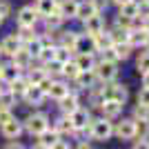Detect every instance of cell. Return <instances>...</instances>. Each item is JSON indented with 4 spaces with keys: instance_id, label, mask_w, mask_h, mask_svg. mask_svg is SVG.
I'll use <instances>...</instances> for the list:
<instances>
[{
    "instance_id": "1",
    "label": "cell",
    "mask_w": 149,
    "mask_h": 149,
    "mask_svg": "<svg viewBox=\"0 0 149 149\" xmlns=\"http://www.w3.org/2000/svg\"><path fill=\"white\" fill-rule=\"evenodd\" d=\"M100 93H102V100H118L123 105H127V100H129V89L127 85L118 80H111V82H102L100 85Z\"/></svg>"
},
{
    "instance_id": "2",
    "label": "cell",
    "mask_w": 149,
    "mask_h": 149,
    "mask_svg": "<svg viewBox=\"0 0 149 149\" xmlns=\"http://www.w3.org/2000/svg\"><path fill=\"white\" fill-rule=\"evenodd\" d=\"M89 134H91V140H98V143H105L113 136V123L109 118H91L89 123Z\"/></svg>"
},
{
    "instance_id": "3",
    "label": "cell",
    "mask_w": 149,
    "mask_h": 149,
    "mask_svg": "<svg viewBox=\"0 0 149 149\" xmlns=\"http://www.w3.org/2000/svg\"><path fill=\"white\" fill-rule=\"evenodd\" d=\"M47 127H49V116L42 111H36L22 120V131H27L29 136H40Z\"/></svg>"
},
{
    "instance_id": "4",
    "label": "cell",
    "mask_w": 149,
    "mask_h": 149,
    "mask_svg": "<svg viewBox=\"0 0 149 149\" xmlns=\"http://www.w3.org/2000/svg\"><path fill=\"white\" fill-rule=\"evenodd\" d=\"M96 85H100V80H98V76H96L93 69L91 71H80L74 80L69 82V87L78 89V91H89V89H93Z\"/></svg>"
},
{
    "instance_id": "5",
    "label": "cell",
    "mask_w": 149,
    "mask_h": 149,
    "mask_svg": "<svg viewBox=\"0 0 149 149\" xmlns=\"http://www.w3.org/2000/svg\"><path fill=\"white\" fill-rule=\"evenodd\" d=\"M96 76H98L100 82H111L118 80V62H107V60H98L96 67H93Z\"/></svg>"
},
{
    "instance_id": "6",
    "label": "cell",
    "mask_w": 149,
    "mask_h": 149,
    "mask_svg": "<svg viewBox=\"0 0 149 149\" xmlns=\"http://www.w3.org/2000/svg\"><path fill=\"white\" fill-rule=\"evenodd\" d=\"M20 47H22V42H20V38L16 36V31L9 33V36H5L2 42H0V60H2V58H9V60H11V56Z\"/></svg>"
},
{
    "instance_id": "7",
    "label": "cell",
    "mask_w": 149,
    "mask_h": 149,
    "mask_svg": "<svg viewBox=\"0 0 149 149\" xmlns=\"http://www.w3.org/2000/svg\"><path fill=\"white\" fill-rule=\"evenodd\" d=\"M38 13L33 7H20L18 13H16V22H18V27H36L38 25Z\"/></svg>"
},
{
    "instance_id": "8",
    "label": "cell",
    "mask_w": 149,
    "mask_h": 149,
    "mask_svg": "<svg viewBox=\"0 0 149 149\" xmlns=\"http://www.w3.org/2000/svg\"><path fill=\"white\" fill-rule=\"evenodd\" d=\"M113 136L118 140H134V118H123L113 123Z\"/></svg>"
},
{
    "instance_id": "9",
    "label": "cell",
    "mask_w": 149,
    "mask_h": 149,
    "mask_svg": "<svg viewBox=\"0 0 149 149\" xmlns=\"http://www.w3.org/2000/svg\"><path fill=\"white\" fill-rule=\"evenodd\" d=\"M45 98H47V96H45L42 93V89L38 87V85H29V87H27V91L22 93V102H25V105H31V107H40L45 102Z\"/></svg>"
},
{
    "instance_id": "10",
    "label": "cell",
    "mask_w": 149,
    "mask_h": 149,
    "mask_svg": "<svg viewBox=\"0 0 149 149\" xmlns=\"http://www.w3.org/2000/svg\"><path fill=\"white\" fill-rule=\"evenodd\" d=\"M123 109H125V105L118 102V100H102V105H100V116H102V118H109V120H116V118H120Z\"/></svg>"
},
{
    "instance_id": "11",
    "label": "cell",
    "mask_w": 149,
    "mask_h": 149,
    "mask_svg": "<svg viewBox=\"0 0 149 149\" xmlns=\"http://www.w3.org/2000/svg\"><path fill=\"white\" fill-rule=\"evenodd\" d=\"M78 107H80V96H76V93H71V91H69L65 98L58 100V109H60L62 116H69V113H74Z\"/></svg>"
},
{
    "instance_id": "12",
    "label": "cell",
    "mask_w": 149,
    "mask_h": 149,
    "mask_svg": "<svg viewBox=\"0 0 149 149\" xmlns=\"http://www.w3.org/2000/svg\"><path fill=\"white\" fill-rule=\"evenodd\" d=\"M69 120H71V127H74V131H78V129H85V127L91 123V113H89V109H82V107H78L74 113H69Z\"/></svg>"
},
{
    "instance_id": "13",
    "label": "cell",
    "mask_w": 149,
    "mask_h": 149,
    "mask_svg": "<svg viewBox=\"0 0 149 149\" xmlns=\"http://www.w3.org/2000/svg\"><path fill=\"white\" fill-rule=\"evenodd\" d=\"M102 29H105V16H102V13H96L91 18L82 20V33L93 36V33H98V31H102Z\"/></svg>"
},
{
    "instance_id": "14",
    "label": "cell",
    "mask_w": 149,
    "mask_h": 149,
    "mask_svg": "<svg viewBox=\"0 0 149 149\" xmlns=\"http://www.w3.org/2000/svg\"><path fill=\"white\" fill-rule=\"evenodd\" d=\"M56 11L60 13L65 22L67 20H76V11H78V0H58Z\"/></svg>"
},
{
    "instance_id": "15",
    "label": "cell",
    "mask_w": 149,
    "mask_h": 149,
    "mask_svg": "<svg viewBox=\"0 0 149 149\" xmlns=\"http://www.w3.org/2000/svg\"><path fill=\"white\" fill-rule=\"evenodd\" d=\"M0 134L7 138V140H18L20 134H22V123L16 118H11L9 123H5L2 127H0Z\"/></svg>"
},
{
    "instance_id": "16",
    "label": "cell",
    "mask_w": 149,
    "mask_h": 149,
    "mask_svg": "<svg viewBox=\"0 0 149 149\" xmlns=\"http://www.w3.org/2000/svg\"><path fill=\"white\" fill-rule=\"evenodd\" d=\"M69 93V82L67 80H62V78H58V80H54L51 82V87H49V91H47V98H51V100H60V98H65Z\"/></svg>"
},
{
    "instance_id": "17",
    "label": "cell",
    "mask_w": 149,
    "mask_h": 149,
    "mask_svg": "<svg viewBox=\"0 0 149 149\" xmlns=\"http://www.w3.org/2000/svg\"><path fill=\"white\" fill-rule=\"evenodd\" d=\"M74 51L76 54H96L93 36H89V33H78V40H76Z\"/></svg>"
},
{
    "instance_id": "18",
    "label": "cell",
    "mask_w": 149,
    "mask_h": 149,
    "mask_svg": "<svg viewBox=\"0 0 149 149\" xmlns=\"http://www.w3.org/2000/svg\"><path fill=\"white\" fill-rule=\"evenodd\" d=\"M74 62L78 65L80 71H91V69L96 67V62H98V56H96V54H76Z\"/></svg>"
},
{
    "instance_id": "19",
    "label": "cell",
    "mask_w": 149,
    "mask_h": 149,
    "mask_svg": "<svg viewBox=\"0 0 149 149\" xmlns=\"http://www.w3.org/2000/svg\"><path fill=\"white\" fill-rule=\"evenodd\" d=\"M51 127H54V131H56L60 138H65V136H74V127H71V120H69V116H60V118H56Z\"/></svg>"
},
{
    "instance_id": "20",
    "label": "cell",
    "mask_w": 149,
    "mask_h": 149,
    "mask_svg": "<svg viewBox=\"0 0 149 149\" xmlns=\"http://www.w3.org/2000/svg\"><path fill=\"white\" fill-rule=\"evenodd\" d=\"M56 7H58V0H36L33 9H36L38 18L42 20V18H47V16H51V13L56 11Z\"/></svg>"
},
{
    "instance_id": "21",
    "label": "cell",
    "mask_w": 149,
    "mask_h": 149,
    "mask_svg": "<svg viewBox=\"0 0 149 149\" xmlns=\"http://www.w3.org/2000/svg\"><path fill=\"white\" fill-rule=\"evenodd\" d=\"M96 7H93V2L91 0H78V11H76V20H87V18H91V16H96Z\"/></svg>"
},
{
    "instance_id": "22",
    "label": "cell",
    "mask_w": 149,
    "mask_h": 149,
    "mask_svg": "<svg viewBox=\"0 0 149 149\" xmlns=\"http://www.w3.org/2000/svg\"><path fill=\"white\" fill-rule=\"evenodd\" d=\"M11 62H13V65H16V67L20 69V71H25V69L29 67L31 62H33V58L29 56V51H27L25 47H20V49H18V51H16V54L11 56Z\"/></svg>"
},
{
    "instance_id": "23",
    "label": "cell",
    "mask_w": 149,
    "mask_h": 149,
    "mask_svg": "<svg viewBox=\"0 0 149 149\" xmlns=\"http://www.w3.org/2000/svg\"><path fill=\"white\" fill-rule=\"evenodd\" d=\"M147 33L149 31H145V29H131L129 38H127V42L131 45V49H143L145 40H147Z\"/></svg>"
},
{
    "instance_id": "24",
    "label": "cell",
    "mask_w": 149,
    "mask_h": 149,
    "mask_svg": "<svg viewBox=\"0 0 149 149\" xmlns=\"http://www.w3.org/2000/svg\"><path fill=\"white\" fill-rule=\"evenodd\" d=\"M27 87H29V80H27V76L25 74H20L18 78H16V80H11L9 82V89H11L13 91V96H16V98H22V93L27 91Z\"/></svg>"
},
{
    "instance_id": "25",
    "label": "cell",
    "mask_w": 149,
    "mask_h": 149,
    "mask_svg": "<svg viewBox=\"0 0 149 149\" xmlns=\"http://www.w3.org/2000/svg\"><path fill=\"white\" fill-rule=\"evenodd\" d=\"M78 74H80V69H78V65L74 62V58L67 60V62H62V69H60V78H62V80L71 82Z\"/></svg>"
},
{
    "instance_id": "26",
    "label": "cell",
    "mask_w": 149,
    "mask_h": 149,
    "mask_svg": "<svg viewBox=\"0 0 149 149\" xmlns=\"http://www.w3.org/2000/svg\"><path fill=\"white\" fill-rule=\"evenodd\" d=\"M93 45H96V54L102 49H107V47H111V36H109V29H102L98 31V33H93Z\"/></svg>"
},
{
    "instance_id": "27",
    "label": "cell",
    "mask_w": 149,
    "mask_h": 149,
    "mask_svg": "<svg viewBox=\"0 0 149 149\" xmlns=\"http://www.w3.org/2000/svg\"><path fill=\"white\" fill-rule=\"evenodd\" d=\"M42 22H45V31H58L62 25H65V18H62L58 11H54L51 16L42 18Z\"/></svg>"
},
{
    "instance_id": "28",
    "label": "cell",
    "mask_w": 149,
    "mask_h": 149,
    "mask_svg": "<svg viewBox=\"0 0 149 149\" xmlns=\"http://www.w3.org/2000/svg\"><path fill=\"white\" fill-rule=\"evenodd\" d=\"M36 138H38V143H40V145H45L47 149H51V145L56 143V140H58L60 136H58L56 131H54V127L49 125V127H47V129H45L42 134H40V136H36Z\"/></svg>"
},
{
    "instance_id": "29",
    "label": "cell",
    "mask_w": 149,
    "mask_h": 149,
    "mask_svg": "<svg viewBox=\"0 0 149 149\" xmlns=\"http://www.w3.org/2000/svg\"><path fill=\"white\" fill-rule=\"evenodd\" d=\"M149 138V120H134V140Z\"/></svg>"
},
{
    "instance_id": "30",
    "label": "cell",
    "mask_w": 149,
    "mask_h": 149,
    "mask_svg": "<svg viewBox=\"0 0 149 149\" xmlns=\"http://www.w3.org/2000/svg\"><path fill=\"white\" fill-rule=\"evenodd\" d=\"M111 49H113V54H116V58H118V62L131 58V54H134L129 42H116V45H111Z\"/></svg>"
},
{
    "instance_id": "31",
    "label": "cell",
    "mask_w": 149,
    "mask_h": 149,
    "mask_svg": "<svg viewBox=\"0 0 149 149\" xmlns=\"http://www.w3.org/2000/svg\"><path fill=\"white\" fill-rule=\"evenodd\" d=\"M74 56H76V51L69 49V47H62V45H56V47H54V60H58V62H67Z\"/></svg>"
},
{
    "instance_id": "32",
    "label": "cell",
    "mask_w": 149,
    "mask_h": 149,
    "mask_svg": "<svg viewBox=\"0 0 149 149\" xmlns=\"http://www.w3.org/2000/svg\"><path fill=\"white\" fill-rule=\"evenodd\" d=\"M76 40H78V31H60L58 45H62V47H69V49H74V47H76Z\"/></svg>"
},
{
    "instance_id": "33",
    "label": "cell",
    "mask_w": 149,
    "mask_h": 149,
    "mask_svg": "<svg viewBox=\"0 0 149 149\" xmlns=\"http://www.w3.org/2000/svg\"><path fill=\"white\" fill-rule=\"evenodd\" d=\"M22 47H25L27 51H29V56L33 58V60H36L38 56H40V51H42V47H45V42H42V38L38 36V38H33V40H31V42H27V45H22Z\"/></svg>"
},
{
    "instance_id": "34",
    "label": "cell",
    "mask_w": 149,
    "mask_h": 149,
    "mask_svg": "<svg viewBox=\"0 0 149 149\" xmlns=\"http://www.w3.org/2000/svg\"><path fill=\"white\" fill-rule=\"evenodd\" d=\"M109 36H111V42H127V38H129V29H123V27L113 25L111 29H109Z\"/></svg>"
},
{
    "instance_id": "35",
    "label": "cell",
    "mask_w": 149,
    "mask_h": 149,
    "mask_svg": "<svg viewBox=\"0 0 149 149\" xmlns=\"http://www.w3.org/2000/svg\"><path fill=\"white\" fill-rule=\"evenodd\" d=\"M16 36L20 38V42H22V45H27V42H31L33 38H38V33H36V27H18Z\"/></svg>"
},
{
    "instance_id": "36",
    "label": "cell",
    "mask_w": 149,
    "mask_h": 149,
    "mask_svg": "<svg viewBox=\"0 0 149 149\" xmlns=\"http://www.w3.org/2000/svg\"><path fill=\"white\" fill-rule=\"evenodd\" d=\"M136 71L140 76H145L149 71V51H140L136 58Z\"/></svg>"
},
{
    "instance_id": "37",
    "label": "cell",
    "mask_w": 149,
    "mask_h": 149,
    "mask_svg": "<svg viewBox=\"0 0 149 149\" xmlns=\"http://www.w3.org/2000/svg\"><path fill=\"white\" fill-rule=\"evenodd\" d=\"M131 118H134V120H149V107L138 105V102H136L134 111H131Z\"/></svg>"
},
{
    "instance_id": "38",
    "label": "cell",
    "mask_w": 149,
    "mask_h": 149,
    "mask_svg": "<svg viewBox=\"0 0 149 149\" xmlns=\"http://www.w3.org/2000/svg\"><path fill=\"white\" fill-rule=\"evenodd\" d=\"M118 13H123V16H127V18H136V16H138V5H136V0H134V2L123 5V7L118 9Z\"/></svg>"
},
{
    "instance_id": "39",
    "label": "cell",
    "mask_w": 149,
    "mask_h": 149,
    "mask_svg": "<svg viewBox=\"0 0 149 149\" xmlns=\"http://www.w3.org/2000/svg\"><path fill=\"white\" fill-rule=\"evenodd\" d=\"M40 65H45V62L54 60V47H42V51H40V56L36 58Z\"/></svg>"
},
{
    "instance_id": "40",
    "label": "cell",
    "mask_w": 149,
    "mask_h": 149,
    "mask_svg": "<svg viewBox=\"0 0 149 149\" xmlns=\"http://www.w3.org/2000/svg\"><path fill=\"white\" fill-rule=\"evenodd\" d=\"M11 2H7V0H0V18L7 20V18H11Z\"/></svg>"
},
{
    "instance_id": "41",
    "label": "cell",
    "mask_w": 149,
    "mask_h": 149,
    "mask_svg": "<svg viewBox=\"0 0 149 149\" xmlns=\"http://www.w3.org/2000/svg\"><path fill=\"white\" fill-rule=\"evenodd\" d=\"M136 100H138V105L149 107V89H147V87H140V91H138Z\"/></svg>"
},
{
    "instance_id": "42",
    "label": "cell",
    "mask_w": 149,
    "mask_h": 149,
    "mask_svg": "<svg viewBox=\"0 0 149 149\" xmlns=\"http://www.w3.org/2000/svg\"><path fill=\"white\" fill-rule=\"evenodd\" d=\"M136 5H138V16L140 18L149 16V0H136Z\"/></svg>"
},
{
    "instance_id": "43",
    "label": "cell",
    "mask_w": 149,
    "mask_h": 149,
    "mask_svg": "<svg viewBox=\"0 0 149 149\" xmlns=\"http://www.w3.org/2000/svg\"><path fill=\"white\" fill-rule=\"evenodd\" d=\"M13 118V111L11 109H7V107H0V127L5 123H9V120Z\"/></svg>"
},
{
    "instance_id": "44",
    "label": "cell",
    "mask_w": 149,
    "mask_h": 149,
    "mask_svg": "<svg viewBox=\"0 0 149 149\" xmlns=\"http://www.w3.org/2000/svg\"><path fill=\"white\" fill-rule=\"evenodd\" d=\"M93 7H96V11L98 13H105V9L109 7V0H91Z\"/></svg>"
},
{
    "instance_id": "45",
    "label": "cell",
    "mask_w": 149,
    "mask_h": 149,
    "mask_svg": "<svg viewBox=\"0 0 149 149\" xmlns=\"http://www.w3.org/2000/svg\"><path fill=\"white\" fill-rule=\"evenodd\" d=\"M51 149H71V147H69V143H67V140H62V138H58L56 143L51 145Z\"/></svg>"
},
{
    "instance_id": "46",
    "label": "cell",
    "mask_w": 149,
    "mask_h": 149,
    "mask_svg": "<svg viewBox=\"0 0 149 149\" xmlns=\"http://www.w3.org/2000/svg\"><path fill=\"white\" fill-rule=\"evenodd\" d=\"M134 149H149V138H145V140H134Z\"/></svg>"
},
{
    "instance_id": "47",
    "label": "cell",
    "mask_w": 149,
    "mask_h": 149,
    "mask_svg": "<svg viewBox=\"0 0 149 149\" xmlns=\"http://www.w3.org/2000/svg\"><path fill=\"white\" fill-rule=\"evenodd\" d=\"M5 149H27V147H25L22 143H18V140H9Z\"/></svg>"
},
{
    "instance_id": "48",
    "label": "cell",
    "mask_w": 149,
    "mask_h": 149,
    "mask_svg": "<svg viewBox=\"0 0 149 149\" xmlns=\"http://www.w3.org/2000/svg\"><path fill=\"white\" fill-rule=\"evenodd\" d=\"M76 149H93V147H91V143H89V140H80V143L76 145Z\"/></svg>"
},
{
    "instance_id": "49",
    "label": "cell",
    "mask_w": 149,
    "mask_h": 149,
    "mask_svg": "<svg viewBox=\"0 0 149 149\" xmlns=\"http://www.w3.org/2000/svg\"><path fill=\"white\" fill-rule=\"evenodd\" d=\"M109 2H111V5H116V7L120 9L123 5H127V2H134V0H109Z\"/></svg>"
},
{
    "instance_id": "50",
    "label": "cell",
    "mask_w": 149,
    "mask_h": 149,
    "mask_svg": "<svg viewBox=\"0 0 149 149\" xmlns=\"http://www.w3.org/2000/svg\"><path fill=\"white\" fill-rule=\"evenodd\" d=\"M143 87H147V89H149V71L143 76Z\"/></svg>"
},
{
    "instance_id": "51",
    "label": "cell",
    "mask_w": 149,
    "mask_h": 149,
    "mask_svg": "<svg viewBox=\"0 0 149 149\" xmlns=\"http://www.w3.org/2000/svg\"><path fill=\"white\" fill-rule=\"evenodd\" d=\"M143 29L149 31V16H145V18H143Z\"/></svg>"
},
{
    "instance_id": "52",
    "label": "cell",
    "mask_w": 149,
    "mask_h": 149,
    "mask_svg": "<svg viewBox=\"0 0 149 149\" xmlns=\"http://www.w3.org/2000/svg\"><path fill=\"white\" fill-rule=\"evenodd\" d=\"M143 51H149V33H147V40H145V45H143Z\"/></svg>"
},
{
    "instance_id": "53",
    "label": "cell",
    "mask_w": 149,
    "mask_h": 149,
    "mask_svg": "<svg viewBox=\"0 0 149 149\" xmlns=\"http://www.w3.org/2000/svg\"><path fill=\"white\" fill-rule=\"evenodd\" d=\"M31 149H47V147H45V145H40V143H38V140H36V145H33V147H31Z\"/></svg>"
},
{
    "instance_id": "54",
    "label": "cell",
    "mask_w": 149,
    "mask_h": 149,
    "mask_svg": "<svg viewBox=\"0 0 149 149\" xmlns=\"http://www.w3.org/2000/svg\"><path fill=\"white\" fill-rule=\"evenodd\" d=\"M0 25H2V18H0Z\"/></svg>"
}]
</instances>
